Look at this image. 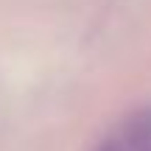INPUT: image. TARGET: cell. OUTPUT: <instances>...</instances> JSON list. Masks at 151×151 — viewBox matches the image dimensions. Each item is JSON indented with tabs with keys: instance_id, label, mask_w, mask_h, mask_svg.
Masks as SVG:
<instances>
[{
	"instance_id": "obj_1",
	"label": "cell",
	"mask_w": 151,
	"mask_h": 151,
	"mask_svg": "<svg viewBox=\"0 0 151 151\" xmlns=\"http://www.w3.org/2000/svg\"><path fill=\"white\" fill-rule=\"evenodd\" d=\"M95 151H126L120 143H104V146H98Z\"/></svg>"
}]
</instances>
